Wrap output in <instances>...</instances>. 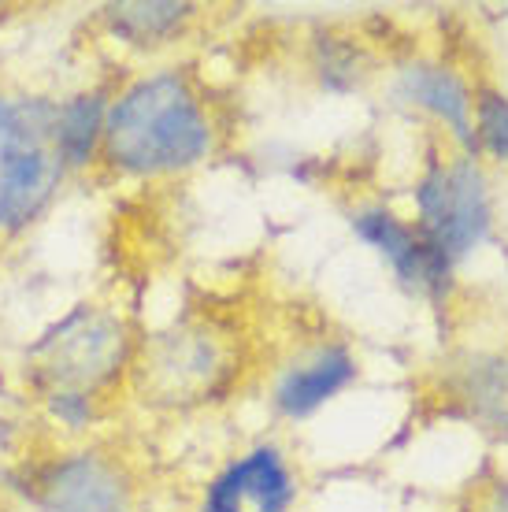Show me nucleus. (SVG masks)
<instances>
[{"mask_svg": "<svg viewBox=\"0 0 508 512\" xmlns=\"http://www.w3.org/2000/svg\"><path fill=\"white\" fill-rule=\"evenodd\" d=\"M138 346V331L119 308L82 301L26 349V386L60 427L89 431L112 412L119 390L130 386Z\"/></svg>", "mask_w": 508, "mask_h": 512, "instance_id": "1", "label": "nucleus"}, {"mask_svg": "<svg viewBox=\"0 0 508 512\" xmlns=\"http://www.w3.org/2000/svg\"><path fill=\"white\" fill-rule=\"evenodd\" d=\"M216 119L190 71H149L127 82L108 108L101 167L108 179H167L208 160Z\"/></svg>", "mask_w": 508, "mask_h": 512, "instance_id": "2", "label": "nucleus"}, {"mask_svg": "<svg viewBox=\"0 0 508 512\" xmlns=\"http://www.w3.org/2000/svg\"><path fill=\"white\" fill-rule=\"evenodd\" d=\"M242 342L212 312H186L164 331L145 334L130 372V390L145 405L193 409L216 401L238 379Z\"/></svg>", "mask_w": 508, "mask_h": 512, "instance_id": "3", "label": "nucleus"}, {"mask_svg": "<svg viewBox=\"0 0 508 512\" xmlns=\"http://www.w3.org/2000/svg\"><path fill=\"white\" fill-rule=\"evenodd\" d=\"M52 127L56 101L0 93V238L30 231L64 182Z\"/></svg>", "mask_w": 508, "mask_h": 512, "instance_id": "4", "label": "nucleus"}, {"mask_svg": "<svg viewBox=\"0 0 508 512\" xmlns=\"http://www.w3.org/2000/svg\"><path fill=\"white\" fill-rule=\"evenodd\" d=\"M34 512H141L145 487L123 449L115 442H86V446L52 453L30 464L19 479Z\"/></svg>", "mask_w": 508, "mask_h": 512, "instance_id": "5", "label": "nucleus"}, {"mask_svg": "<svg viewBox=\"0 0 508 512\" xmlns=\"http://www.w3.org/2000/svg\"><path fill=\"white\" fill-rule=\"evenodd\" d=\"M416 231L438 249V253L457 264L475 245L490 234V190L486 175L471 156L460 160H442L427 167V175L416 186Z\"/></svg>", "mask_w": 508, "mask_h": 512, "instance_id": "6", "label": "nucleus"}, {"mask_svg": "<svg viewBox=\"0 0 508 512\" xmlns=\"http://www.w3.org/2000/svg\"><path fill=\"white\" fill-rule=\"evenodd\" d=\"M297 479L279 446H256L204 487L201 512H290Z\"/></svg>", "mask_w": 508, "mask_h": 512, "instance_id": "7", "label": "nucleus"}, {"mask_svg": "<svg viewBox=\"0 0 508 512\" xmlns=\"http://www.w3.org/2000/svg\"><path fill=\"white\" fill-rule=\"evenodd\" d=\"M353 231L360 242H368L394 268V275L405 282L408 290L427 297L449 294V286H453V264L416 227L401 223L390 208H364V212H356Z\"/></svg>", "mask_w": 508, "mask_h": 512, "instance_id": "8", "label": "nucleus"}, {"mask_svg": "<svg viewBox=\"0 0 508 512\" xmlns=\"http://www.w3.org/2000/svg\"><path fill=\"white\" fill-rule=\"evenodd\" d=\"M356 379V360L353 353L338 342L331 346H319L312 357H305L301 364H293L279 375L275 383V409L286 420H305L316 409H323L331 397H338L345 386Z\"/></svg>", "mask_w": 508, "mask_h": 512, "instance_id": "9", "label": "nucleus"}, {"mask_svg": "<svg viewBox=\"0 0 508 512\" xmlns=\"http://www.w3.org/2000/svg\"><path fill=\"white\" fill-rule=\"evenodd\" d=\"M112 86H93V90H78L67 101H56V127H52V149L56 160L67 171H89L101 156L104 123H108V108L115 101Z\"/></svg>", "mask_w": 508, "mask_h": 512, "instance_id": "10", "label": "nucleus"}, {"mask_svg": "<svg viewBox=\"0 0 508 512\" xmlns=\"http://www.w3.org/2000/svg\"><path fill=\"white\" fill-rule=\"evenodd\" d=\"M197 4H178V0H123V4H104L101 23L115 41L130 49H164L178 41L197 19Z\"/></svg>", "mask_w": 508, "mask_h": 512, "instance_id": "11", "label": "nucleus"}, {"mask_svg": "<svg viewBox=\"0 0 508 512\" xmlns=\"http://www.w3.org/2000/svg\"><path fill=\"white\" fill-rule=\"evenodd\" d=\"M401 97L412 101L416 108H423V112L438 116L442 123H449V130L464 145L475 149V138H471V93L457 71H449L442 64H408L401 71Z\"/></svg>", "mask_w": 508, "mask_h": 512, "instance_id": "12", "label": "nucleus"}, {"mask_svg": "<svg viewBox=\"0 0 508 512\" xmlns=\"http://www.w3.org/2000/svg\"><path fill=\"white\" fill-rule=\"evenodd\" d=\"M471 112H475V134L471 138L479 141V149L501 160H508V97L497 90H479V97L471 101Z\"/></svg>", "mask_w": 508, "mask_h": 512, "instance_id": "13", "label": "nucleus"}]
</instances>
